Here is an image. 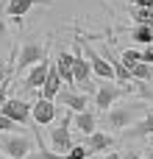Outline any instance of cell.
Instances as JSON below:
<instances>
[{"mask_svg": "<svg viewBox=\"0 0 153 159\" xmlns=\"http://www.w3.org/2000/svg\"><path fill=\"white\" fill-rule=\"evenodd\" d=\"M31 148H33V140L25 129L0 131V154H6L8 159H28Z\"/></svg>", "mask_w": 153, "mask_h": 159, "instance_id": "cell-1", "label": "cell"}, {"mask_svg": "<svg viewBox=\"0 0 153 159\" xmlns=\"http://www.w3.org/2000/svg\"><path fill=\"white\" fill-rule=\"evenodd\" d=\"M148 112H151V106H148V103H125V106L109 109V112H106V123H109V129L120 131V129H125V126L137 123V120H139L142 115H148Z\"/></svg>", "mask_w": 153, "mask_h": 159, "instance_id": "cell-2", "label": "cell"}, {"mask_svg": "<svg viewBox=\"0 0 153 159\" xmlns=\"http://www.w3.org/2000/svg\"><path fill=\"white\" fill-rule=\"evenodd\" d=\"M72 56H75V87L81 89V92H92L95 95V84H92V64H89V59L84 56V48H81V39H75V50H72Z\"/></svg>", "mask_w": 153, "mask_h": 159, "instance_id": "cell-3", "label": "cell"}, {"mask_svg": "<svg viewBox=\"0 0 153 159\" xmlns=\"http://www.w3.org/2000/svg\"><path fill=\"white\" fill-rule=\"evenodd\" d=\"M123 95H128V87L123 84V87H117L114 84V78H106L98 89H95V106L100 109V112H109Z\"/></svg>", "mask_w": 153, "mask_h": 159, "instance_id": "cell-4", "label": "cell"}, {"mask_svg": "<svg viewBox=\"0 0 153 159\" xmlns=\"http://www.w3.org/2000/svg\"><path fill=\"white\" fill-rule=\"evenodd\" d=\"M45 56H47V45H42V42H25V45H22V50H20V61H17V73L28 70L31 64L42 61Z\"/></svg>", "mask_w": 153, "mask_h": 159, "instance_id": "cell-5", "label": "cell"}, {"mask_svg": "<svg viewBox=\"0 0 153 159\" xmlns=\"http://www.w3.org/2000/svg\"><path fill=\"white\" fill-rule=\"evenodd\" d=\"M56 103H53V98H36L33 101V106H31V120L36 123V126H47V123H53L56 120Z\"/></svg>", "mask_w": 153, "mask_h": 159, "instance_id": "cell-6", "label": "cell"}, {"mask_svg": "<svg viewBox=\"0 0 153 159\" xmlns=\"http://www.w3.org/2000/svg\"><path fill=\"white\" fill-rule=\"evenodd\" d=\"M3 115H8L11 120H17L20 126L22 123H31V103L22 101V98H6V103L0 106Z\"/></svg>", "mask_w": 153, "mask_h": 159, "instance_id": "cell-7", "label": "cell"}, {"mask_svg": "<svg viewBox=\"0 0 153 159\" xmlns=\"http://www.w3.org/2000/svg\"><path fill=\"white\" fill-rule=\"evenodd\" d=\"M81 48H84V42H81ZM84 56L89 59V64H92V73L98 75V78H114V64L106 59V56H100L98 50H92L89 45L84 48Z\"/></svg>", "mask_w": 153, "mask_h": 159, "instance_id": "cell-8", "label": "cell"}, {"mask_svg": "<svg viewBox=\"0 0 153 159\" xmlns=\"http://www.w3.org/2000/svg\"><path fill=\"white\" fill-rule=\"evenodd\" d=\"M56 101H61V106H67V109H72V112H84V109H89V103H86V95H84V92H75L70 84L59 89Z\"/></svg>", "mask_w": 153, "mask_h": 159, "instance_id": "cell-9", "label": "cell"}, {"mask_svg": "<svg viewBox=\"0 0 153 159\" xmlns=\"http://www.w3.org/2000/svg\"><path fill=\"white\" fill-rule=\"evenodd\" d=\"M47 67H50L47 56H45L42 61L31 64V70H28V75H25V89H42V84H45V78H47Z\"/></svg>", "mask_w": 153, "mask_h": 159, "instance_id": "cell-10", "label": "cell"}, {"mask_svg": "<svg viewBox=\"0 0 153 159\" xmlns=\"http://www.w3.org/2000/svg\"><path fill=\"white\" fill-rule=\"evenodd\" d=\"M61 73H59V67H56V61H50V67H47V78H45V84H42V89H39V95L42 98H53L56 101V95H59V89H61Z\"/></svg>", "mask_w": 153, "mask_h": 159, "instance_id": "cell-11", "label": "cell"}, {"mask_svg": "<svg viewBox=\"0 0 153 159\" xmlns=\"http://www.w3.org/2000/svg\"><path fill=\"white\" fill-rule=\"evenodd\" d=\"M72 126H75L84 137H89L92 131H98V117H95L92 109H84V112H75V115H72Z\"/></svg>", "mask_w": 153, "mask_h": 159, "instance_id": "cell-12", "label": "cell"}, {"mask_svg": "<svg viewBox=\"0 0 153 159\" xmlns=\"http://www.w3.org/2000/svg\"><path fill=\"white\" fill-rule=\"evenodd\" d=\"M56 67H59V73H61V78H64V84H75V56L72 53H59L56 56Z\"/></svg>", "mask_w": 153, "mask_h": 159, "instance_id": "cell-13", "label": "cell"}, {"mask_svg": "<svg viewBox=\"0 0 153 159\" xmlns=\"http://www.w3.org/2000/svg\"><path fill=\"white\" fill-rule=\"evenodd\" d=\"M50 143H53V148L59 151V154H67L75 143H72V137H70V126H56V129H50Z\"/></svg>", "mask_w": 153, "mask_h": 159, "instance_id": "cell-14", "label": "cell"}, {"mask_svg": "<svg viewBox=\"0 0 153 159\" xmlns=\"http://www.w3.org/2000/svg\"><path fill=\"white\" fill-rule=\"evenodd\" d=\"M111 145H114V140H111L109 134H103V131H92V134L86 137V148H89V154L106 151V148H111Z\"/></svg>", "mask_w": 153, "mask_h": 159, "instance_id": "cell-15", "label": "cell"}, {"mask_svg": "<svg viewBox=\"0 0 153 159\" xmlns=\"http://www.w3.org/2000/svg\"><path fill=\"white\" fill-rule=\"evenodd\" d=\"M36 0H8V6H6V14L11 17V20H22L28 11H31V6H33Z\"/></svg>", "mask_w": 153, "mask_h": 159, "instance_id": "cell-16", "label": "cell"}, {"mask_svg": "<svg viewBox=\"0 0 153 159\" xmlns=\"http://www.w3.org/2000/svg\"><path fill=\"white\" fill-rule=\"evenodd\" d=\"M128 134H131V137H153V109L142 117V120H137V123L131 126Z\"/></svg>", "mask_w": 153, "mask_h": 159, "instance_id": "cell-17", "label": "cell"}, {"mask_svg": "<svg viewBox=\"0 0 153 159\" xmlns=\"http://www.w3.org/2000/svg\"><path fill=\"white\" fill-rule=\"evenodd\" d=\"M131 36H134L139 45H153V25L134 22V28H131Z\"/></svg>", "mask_w": 153, "mask_h": 159, "instance_id": "cell-18", "label": "cell"}, {"mask_svg": "<svg viewBox=\"0 0 153 159\" xmlns=\"http://www.w3.org/2000/svg\"><path fill=\"white\" fill-rule=\"evenodd\" d=\"M131 17H134V22L153 25V6H131Z\"/></svg>", "mask_w": 153, "mask_h": 159, "instance_id": "cell-19", "label": "cell"}, {"mask_svg": "<svg viewBox=\"0 0 153 159\" xmlns=\"http://www.w3.org/2000/svg\"><path fill=\"white\" fill-rule=\"evenodd\" d=\"M28 159H67V154H59V151H47V148H42V145H39V151H36L33 157L28 154Z\"/></svg>", "mask_w": 153, "mask_h": 159, "instance_id": "cell-20", "label": "cell"}, {"mask_svg": "<svg viewBox=\"0 0 153 159\" xmlns=\"http://www.w3.org/2000/svg\"><path fill=\"white\" fill-rule=\"evenodd\" d=\"M17 129H22V126H20L17 120H11L8 115L0 112V131H17Z\"/></svg>", "mask_w": 153, "mask_h": 159, "instance_id": "cell-21", "label": "cell"}, {"mask_svg": "<svg viewBox=\"0 0 153 159\" xmlns=\"http://www.w3.org/2000/svg\"><path fill=\"white\" fill-rule=\"evenodd\" d=\"M86 157H89V148L86 145H72L67 151V159H86Z\"/></svg>", "mask_w": 153, "mask_h": 159, "instance_id": "cell-22", "label": "cell"}, {"mask_svg": "<svg viewBox=\"0 0 153 159\" xmlns=\"http://www.w3.org/2000/svg\"><path fill=\"white\" fill-rule=\"evenodd\" d=\"M8 87H11V78H6L3 84H0V106L6 103V98H8Z\"/></svg>", "mask_w": 153, "mask_h": 159, "instance_id": "cell-23", "label": "cell"}, {"mask_svg": "<svg viewBox=\"0 0 153 159\" xmlns=\"http://www.w3.org/2000/svg\"><path fill=\"white\" fill-rule=\"evenodd\" d=\"M139 61H151L153 64V45H148L145 50H139Z\"/></svg>", "mask_w": 153, "mask_h": 159, "instance_id": "cell-24", "label": "cell"}, {"mask_svg": "<svg viewBox=\"0 0 153 159\" xmlns=\"http://www.w3.org/2000/svg\"><path fill=\"white\" fill-rule=\"evenodd\" d=\"M6 34H8V25H6V20H3V17H0V39H3V36H6Z\"/></svg>", "mask_w": 153, "mask_h": 159, "instance_id": "cell-25", "label": "cell"}, {"mask_svg": "<svg viewBox=\"0 0 153 159\" xmlns=\"http://www.w3.org/2000/svg\"><path fill=\"white\" fill-rule=\"evenodd\" d=\"M145 159H153V145L148 148V151H145Z\"/></svg>", "mask_w": 153, "mask_h": 159, "instance_id": "cell-26", "label": "cell"}, {"mask_svg": "<svg viewBox=\"0 0 153 159\" xmlns=\"http://www.w3.org/2000/svg\"><path fill=\"white\" fill-rule=\"evenodd\" d=\"M151 140H153V137H151Z\"/></svg>", "mask_w": 153, "mask_h": 159, "instance_id": "cell-27", "label": "cell"}]
</instances>
